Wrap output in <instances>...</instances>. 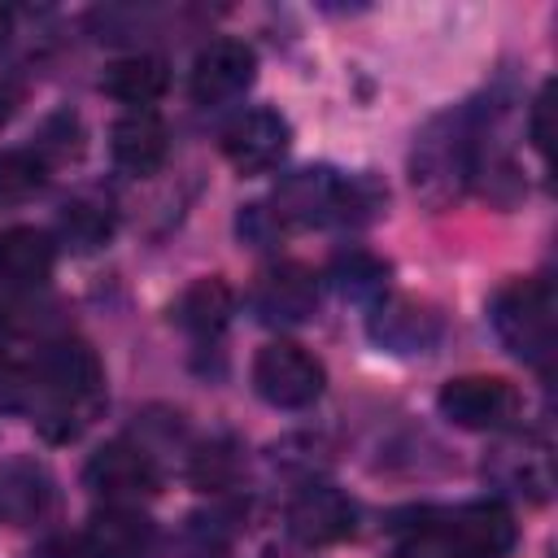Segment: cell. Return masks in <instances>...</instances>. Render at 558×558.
<instances>
[{"label": "cell", "mask_w": 558, "mask_h": 558, "mask_svg": "<svg viewBox=\"0 0 558 558\" xmlns=\"http://www.w3.org/2000/svg\"><path fill=\"white\" fill-rule=\"evenodd\" d=\"M31 379H35V401H31L35 427L57 445L74 440L105 397V366H100L96 349L83 340L48 344L35 357Z\"/></svg>", "instance_id": "cell-1"}, {"label": "cell", "mask_w": 558, "mask_h": 558, "mask_svg": "<svg viewBox=\"0 0 558 558\" xmlns=\"http://www.w3.org/2000/svg\"><path fill=\"white\" fill-rule=\"evenodd\" d=\"M371 205L375 196L362 179L318 166V170H292L275 187L270 218L275 227H336V222H362Z\"/></svg>", "instance_id": "cell-2"}, {"label": "cell", "mask_w": 558, "mask_h": 558, "mask_svg": "<svg viewBox=\"0 0 558 558\" xmlns=\"http://www.w3.org/2000/svg\"><path fill=\"white\" fill-rule=\"evenodd\" d=\"M558 301L549 279H510L497 296H493V331L497 340L527 366L549 371L554 362V344H558Z\"/></svg>", "instance_id": "cell-3"}, {"label": "cell", "mask_w": 558, "mask_h": 558, "mask_svg": "<svg viewBox=\"0 0 558 558\" xmlns=\"http://www.w3.org/2000/svg\"><path fill=\"white\" fill-rule=\"evenodd\" d=\"M471 174H475V140H471L466 113L436 118L418 135L414 157H410V179H414L418 196L427 205H449L466 187Z\"/></svg>", "instance_id": "cell-4"}, {"label": "cell", "mask_w": 558, "mask_h": 558, "mask_svg": "<svg viewBox=\"0 0 558 558\" xmlns=\"http://www.w3.org/2000/svg\"><path fill=\"white\" fill-rule=\"evenodd\" d=\"M323 384H327L323 362L292 340H270L253 357V388L262 401H270L279 410L314 405L323 397Z\"/></svg>", "instance_id": "cell-5"}, {"label": "cell", "mask_w": 558, "mask_h": 558, "mask_svg": "<svg viewBox=\"0 0 558 558\" xmlns=\"http://www.w3.org/2000/svg\"><path fill=\"white\" fill-rule=\"evenodd\" d=\"M440 414L453 423V427H466V432H497V427H510L523 410V397L510 379L501 375H458L440 388L436 397Z\"/></svg>", "instance_id": "cell-6"}, {"label": "cell", "mask_w": 558, "mask_h": 558, "mask_svg": "<svg viewBox=\"0 0 558 558\" xmlns=\"http://www.w3.org/2000/svg\"><path fill=\"white\" fill-rule=\"evenodd\" d=\"M83 484L96 497H105L109 506H131L161 488V466L148 449H140L131 440H109L87 458Z\"/></svg>", "instance_id": "cell-7"}, {"label": "cell", "mask_w": 558, "mask_h": 558, "mask_svg": "<svg viewBox=\"0 0 558 558\" xmlns=\"http://www.w3.org/2000/svg\"><path fill=\"white\" fill-rule=\"evenodd\" d=\"M288 140H292V131L275 109H248L222 131V157L240 174H266L283 161Z\"/></svg>", "instance_id": "cell-8"}, {"label": "cell", "mask_w": 558, "mask_h": 558, "mask_svg": "<svg viewBox=\"0 0 558 558\" xmlns=\"http://www.w3.org/2000/svg\"><path fill=\"white\" fill-rule=\"evenodd\" d=\"M257 74V52L244 39H209L192 61V96L201 105H222L244 96Z\"/></svg>", "instance_id": "cell-9"}, {"label": "cell", "mask_w": 558, "mask_h": 558, "mask_svg": "<svg viewBox=\"0 0 558 558\" xmlns=\"http://www.w3.org/2000/svg\"><path fill=\"white\" fill-rule=\"evenodd\" d=\"M458 558H501L514 545V519L501 501H471L436 523Z\"/></svg>", "instance_id": "cell-10"}, {"label": "cell", "mask_w": 558, "mask_h": 558, "mask_svg": "<svg viewBox=\"0 0 558 558\" xmlns=\"http://www.w3.org/2000/svg\"><path fill=\"white\" fill-rule=\"evenodd\" d=\"M157 527L131 506H105L78 536V558H153Z\"/></svg>", "instance_id": "cell-11"}, {"label": "cell", "mask_w": 558, "mask_h": 558, "mask_svg": "<svg viewBox=\"0 0 558 558\" xmlns=\"http://www.w3.org/2000/svg\"><path fill=\"white\" fill-rule=\"evenodd\" d=\"M357 506L331 484H305L288 506V527L301 545H336L353 532Z\"/></svg>", "instance_id": "cell-12"}, {"label": "cell", "mask_w": 558, "mask_h": 558, "mask_svg": "<svg viewBox=\"0 0 558 558\" xmlns=\"http://www.w3.org/2000/svg\"><path fill=\"white\" fill-rule=\"evenodd\" d=\"M109 153H113L118 170H126L135 179H148V174L161 170V161L170 153V131L153 109H131V113H122L113 122Z\"/></svg>", "instance_id": "cell-13"}, {"label": "cell", "mask_w": 558, "mask_h": 558, "mask_svg": "<svg viewBox=\"0 0 558 558\" xmlns=\"http://www.w3.org/2000/svg\"><path fill=\"white\" fill-rule=\"evenodd\" d=\"M436 336H440L436 310L414 296H388L371 314V340L392 353H423L427 344H436Z\"/></svg>", "instance_id": "cell-14"}, {"label": "cell", "mask_w": 558, "mask_h": 558, "mask_svg": "<svg viewBox=\"0 0 558 558\" xmlns=\"http://www.w3.org/2000/svg\"><path fill=\"white\" fill-rule=\"evenodd\" d=\"M318 301V283L305 266H275L257 279L253 305L266 323H305L314 314Z\"/></svg>", "instance_id": "cell-15"}, {"label": "cell", "mask_w": 558, "mask_h": 558, "mask_svg": "<svg viewBox=\"0 0 558 558\" xmlns=\"http://www.w3.org/2000/svg\"><path fill=\"white\" fill-rule=\"evenodd\" d=\"M57 262V244L39 227H4L0 231V283L4 288H39L48 283Z\"/></svg>", "instance_id": "cell-16"}, {"label": "cell", "mask_w": 558, "mask_h": 558, "mask_svg": "<svg viewBox=\"0 0 558 558\" xmlns=\"http://www.w3.org/2000/svg\"><path fill=\"white\" fill-rule=\"evenodd\" d=\"M52 506V475L35 458H13L0 466V523L26 527Z\"/></svg>", "instance_id": "cell-17"}, {"label": "cell", "mask_w": 558, "mask_h": 558, "mask_svg": "<svg viewBox=\"0 0 558 558\" xmlns=\"http://www.w3.org/2000/svg\"><path fill=\"white\" fill-rule=\"evenodd\" d=\"M170 87V65L153 52H131V57H118L105 65L100 74V92L131 105V109H148L153 100H161Z\"/></svg>", "instance_id": "cell-18"}, {"label": "cell", "mask_w": 558, "mask_h": 558, "mask_svg": "<svg viewBox=\"0 0 558 558\" xmlns=\"http://www.w3.org/2000/svg\"><path fill=\"white\" fill-rule=\"evenodd\" d=\"M235 314V292L218 279V275H205V279H192L179 301H174V323L196 336V340H214Z\"/></svg>", "instance_id": "cell-19"}, {"label": "cell", "mask_w": 558, "mask_h": 558, "mask_svg": "<svg viewBox=\"0 0 558 558\" xmlns=\"http://www.w3.org/2000/svg\"><path fill=\"white\" fill-rule=\"evenodd\" d=\"M113 227H118L113 205H109V201H96V196L70 201V205L61 209V222H57L61 240H65L74 253H92V248L109 244V240H113Z\"/></svg>", "instance_id": "cell-20"}, {"label": "cell", "mask_w": 558, "mask_h": 558, "mask_svg": "<svg viewBox=\"0 0 558 558\" xmlns=\"http://www.w3.org/2000/svg\"><path fill=\"white\" fill-rule=\"evenodd\" d=\"M240 471H244V453H240V445L231 436H214V440L196 445L192 458H187V480L196 488H205V493L231 488L240 480Z\"/></svg>", "instance_id": "cell-21"}, {"label": "cell", "mask_w": 558, "mask_h": 558, "mask_svg": "<svg viewBox=\"0 0 558 558\" xmlns=\"http://www.w3.org/2000/svg\"><path fill=\"white\" fill-rule=\"evenodd\" d=\"M48 183V161L35 148H4L0 153V209L31 201Z\"/></svg>", "instance_id": "cell-22"}, {"label": "cell", "mask_w": 558, "mask_h": 558, "mask_svg": "<svg viewBox=\"0 0 558 558\" xmlns=\"http://www.w3.org/2000/svg\"><path fill=\"white\" fill-rule=\"evenodd\" d=\"M331 279H336L340 296H349V301H379V292H384V279H388V266H384L379 257H371V253L353 248V253L336 257V266H331Z\"/></svg>", "instance_id": "cell-23"}, {"label": "cell", "mask_w": 558, "mask_h": 558, "mask_svg": "<svg viewBox=\"0 0 558 558\" xmlns=\"http://www.w3.org/2000/svg\"><path fill=\"white\" fill-rule=\"evenodd\" d=\"M35 153H39L48 166H52V161H70V157H78V153H83V126H78V118H74V113H57V118H48L44 131H39Z\"/></svg>", "instance_id": "cell-24"}, {"label": "cell", "mask_w": 558, "mask_h": 558, "mask_svg": "<svg viewBox=\"0 0 558 558\" xmlns=\"http://www.w3.org/2000/svg\"><path fill=\"white\" fill-rule=\"evenodd\" d=\"M31 401H35L31 366H26V362H17V357H4V353H0V414L31 410Z\"/></svg>", "instance_id": "cell-25"}, {"label": "cell", "mask_w": 558, "mask_h": 558, "mask_svg": "<svg viewBox=\"0 0 558 558\" xmlns=\"http://www.w3.org/2000/svg\"><path fill=\"white\" fill-rule=\"evenodd\" d=\"M527 135L541 153H549V140H554V83H545L532 100V118H527Z\"/></svg>", "instance_id": "cell-26"}, {"label": "cell", "mask_w": 558, "mask_h": 558, "mask_svg": "<svg viewBox=\"0 0 558 558\" xmlns=\"http://www.w3.org/2000/svg\"><path fill=\"white\" fill-rule=\"evenodd\" d=\"M17 109H22V83L9 78V74H0V126H9Z\"/></svg>", "instance_id": "cell-27"}, {"label": "cell", "mask_w": 558, "mask_h": 558, "mask_svg": "<svg viewBox=\"0 0 558 558\" xmlns=\"http://www.w3.org/2000/svg\"><path fill=\"white\" fill-rule=\"evenodd\" d=\"M9 31H13V13H9V9L0 4V44L9 39Z\"/></svg>", "instance_id": "cell-28"}]
</instances>
